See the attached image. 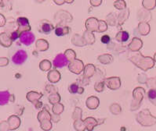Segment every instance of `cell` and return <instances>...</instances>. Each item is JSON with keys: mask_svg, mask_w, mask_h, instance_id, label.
I'll use <instances>...</instances> for the list:
<instances>
[{"mask_svg": "<svg viewBox=\"0 0 156 131\" xmlns=\"http://www.w3.org/2000/svg\"><path fill=\"white\" fill-rule=\"evenodd\" d=\"M129 59L130 60L134 65L136 66L138 68L141 69L144 71L148 70V69L154 67V61L153 58L145 57L142 55L140 53L131 55V57H129Z\"/></svg>", "mask_w": 156, "mask_h": 131, "instance_id": "cell-1", "label": "cell"}, {"mask_svg": "<svg viewBox=\"0 0 156 131\" xmlns=\"http://www.w3.org/2000/svg\"><path fill=\"white\" fill-rule=\"evenodd\" d=\"M136 121L144 126H151L156 124V117L151 114L149 109H143L137 113L136 116Z\"/></svg>", "mask_w": 156, "mask_h": 131, "instance_id": "cell-2", "label": "cell"}, {"mask_svg": "<svg viewBox=\"0 0 156 131\" xmlns=\"http://www.w3.org/2000/svg\"><path fill=\"white\" fill-rule=\"evenodd\" d=\"M145 94V90L143 87H136L133 91V102L131 104V110H136L139 109L142 101H143L144 96Z\"/></svg>", "mask_w": 156, "mask_h": 131, "instance_id": "cell-3", "label": "cell"}, {"mask_svg": "<svg viewBox=\"0 0 156 131\" xmlns=\"http://www.w3.org/2000/svg\"><path fill=\"white\" fill-rule=\"evenodd\" d=\"M84 68L85 66L83 61L77 59H75L72 62H70L69 64H68V69H69V70L72 73H75V74H80L84 70Z\"/></svg>", "mask_w": 156, "mask_h": 131, "instance_id": "cell-4", "label": "cell"}, {"mask_svg": "<svg viewBox=\"0 0 156 131\" xmlns=\"http://www.w3.org/2000/svg\"><path fill=\"white\" fill-rule=\"evenodd\" d=\"M20 41L24 45H31L35 42V35L31 31H25V32L21 33L20 35Z\"/></svg>", "mask_w": 156, "mask_h": 131, "instance_id": "cell-5", "label": "cell"}, {"mask_svg": "<svg viewBox=\"0 0 156 131\" xmlns=\"http://www.w3.org/2000/svg\"><path fill=\"white\" fill-rule=\"evenodd\" d=\"M17 25H18V28L17 31L20 33V35L21 33L25 32V31H31V26L29 24V20L26 17H18L17 20Z\"/></svg>", "mask_w": 156, "mask_h": 131, "instance_id": "cell-6", "label": "cell"}, {"mask_svg": "<svg viewBox=\"0 0 156 131\" xmlns=\"http://www.w3.org/2000/svg\"><path fill=\"white\" fill-rule=\"evenodd\" d=\"M105 84L111 90H118L121 87V80L119 76H112L105 79Z\"/></svg>", "mask_w": 156, "mask_h": 131, "instance_id": "cell-7", "label": "cell"}, {"mask_svg": "<svg viewBox=\"0 0 156 131\" xmlns=\"http://www.w3.org/2000/svg\"><path fill=\"white\" fill-rule=\"evenodd\" d=\"M28 59V54L24 50H18L12 57V61L16 65H22Z\"/></svg>", "mask_w": 156, "mask_h": 131, "instance_id": "cell-8", "label": "cell"}, {"mask_svg": "<svg viewBox=\"0 0 156 131\" xmlns=\"http://www.w3.org/2000/svg\"><path fill=\"white\" fill-rule=\"evenodd\" d=\"M86 28L87 31L90 33L98 32V26H99V20L95 17H90L86 21Z\"/></svg>", "mask_w": 156, "mask_h": 131, "instance_id": "cell-9", "label": "cell"}, {"mask_svg": "<svg viewBox=\"0 0 156 131\" xmlns=\"http://www.w3.org/2000/svg\"><path fill=\"white\" fill-rule=\"evenodd\" d=\"M54 29L53 24L50 21L46 20H43L39 24V31L44 35H49Z\"/></svg>", "mask_w": 156, "mask_h": 131, "instance_id": "cell-10", "label": "cell"}, {"mask_svg": "<svg viewBox=\"0 0 156 131\" xmlns=\"http://www.w3.org/2000/svg\"><path fill=\"white\" fill-rule=\"evenodd\" d=\"M68 60L67 59V58L65 57L64 54L62 53H60L57 55V56L54 58L53 59V66L56 68H62L64 67L65 66H67L68 64Z\"/></svg>", "mask_w": 156, "mask_h": 131, "instance_id": "cell-11", "label": "cell"}, {"mask_svg": "<svg viewBox=\"0 0 156 131\" xmlns=\"http://www.w3.org/2000/svg\"><path fill=\"white\" fill-rule=\"evenodd\" d=\"M8 127H9V130H13L16 129L20 126V119L18 116H9L7 119Z\"/></svg>", "mask_w": 156, "mask_h": 131, "instance_id": "cell-12", "label": "cell"}, {"mask_svg": "<svg viewBox=\"0 0 156 131\" xmlns=\"http://www.w3.org/2000/svg\"><path fill=\"white\" fill-rule=\"evenodd\" d=\"M47 78L51 84H56L60 81L61 78V74L57 69H51L47 74Z\"/></svg>", "mask_w": 156, "mask_h": 131, "instance_id": "cell-13", "label": "cell"}, {"mask_svg": "<svg viewBox=\"0 0 156 131\" xmlns=\"http://www.w3.org/2000/svg\"><path fill=\"white\" fill-rule=\"evenodd\" d=\"M143 46V42L139 38H133L132 42L129 45V49L131 52H138Z\"/></svg>", "mask_w": 156, "mask_h": 131, "instance_id": "cell-14", "label": "cell"}, {"mask_svg": "<svg viewBox=\"0 0 156 131\" xmlns=\"http://www.w3.org/2000/svg\"><path fill=\"white\" fill-rule=\"evenodd\" d=\"M99 98H98V97L95 96L89 97L87 99V102H86V105H87V108H88L89 109H91V110L98 109V107L99 106Z\"/></svg>", "mask_w": 156, "mask_h": 131, "instance_id": "cell-15", "label": "cell"}, {"mask_svg": "<svg viewBox=\"0 0 156 131\" xmlns=\"http://www.w3.org/2000/svg\"><path fill=\"white\" fill-rule=\"evenodd\" d=\"M42 97V94H40L36 91H30L27 94L26 98L28 99V102H31V103L35 105L37 102H39V99Z\"/></svg>", "mask_w": 156, "mask_h": 131, "instance_id": "cell-16", "label": "cell"}, {"mask_svg": "<svg viewBox=\"0 0 156 131\" xmlns=\"http://www.w3.org/2000/svg\"><path fill=\"white\" fill-rule=\"evenodd\" d=\"M84 121L85 126H86V129L88 131H92L97 126L99 125L98 120L94 119V117H87Z\"/></svg>", "mask_w": 156, "mask_h": 131, "instance_id": "cell-17", "label": "cell"}, {"mask_svg": "<svg viewBox=\"0 0 156 131\" xmlns=\"http://www.w3.org/2000/svg\"><path fill=\"white\" fill-rule=\"evenodd\" d=\"M13 41L11 40L10 36L6 33H1L0 34V45L5 48H9L11 46Z\"/></svg>", "mask_w": 156, "mask_h": 131, "instance_id": "cell-18", "label": "cell"}, {"mask_svg": "<svg viewBox=\"0 0 156 131\" xmlns=\"http://www.w3.org/2000/svg\"><path fill=\"white\" fill-rule=\"evenodd\" d=\"M35 48L38 52H45L49 49V42L45 39H39L35 42Z\"/></svg>", "mask_w": 156, "mask_h": 131, "instance_id": "cell-19", "label": "cell"}, {"mask_svg": "<svg viewBox=\"0 0 156 131\" xmlns=\"http://www.w3.org/2000/svg\"><path fill=\"white\" fill-rule=\"evenodd\" d=\"M84 73H83V76L85 78H90L94 75L96 72V68L93 64H87L84 68Z\"/></svg>", "mask_w": 156, "mask_h": 131, "instance_id": "cell-20", "label": "cell"}, {"mask_svg": "<svg viewBox=\"0 0 156 131\" xmlns=\"http://www.w3.org/2000/svg\"><path fill=\"white\" fill-rule=\"evenodd\" d=\"M137 29L139 31L140 35L145 36V35H148L149 32H150V25L147 24V22L142 21L138 25Z\"/></svg>", "mask_w": 156, "mask_h": 131, "instance_id": "cell-21", "label": "cell"}, {"mask_svg": "<svg viewBox=\"0 0 156 131\" xmlns=\"http://www.w3.org/2000/svg\"><path fill=\"white\" fill-rule=\"evenodd\" d=\"M70 32V28L67 26H63V25H58L55 28V34L57 36H64V35H68Z\"/></svg>", "mask_w": 156, "mask_h": 131, "instance_id": "cell-22", "label": "cell"}, {"mask_svg": "<svg viewBox=\"0 0 156 131\" xmlns=\"http://www.w3.org/2000/svg\"><path fill=\"white\" fill-rule=\"evenodd\" d=\"M11 95L8 91H0V106H6L10 100Z\"/></svg>", "mask_w": 156, "mask_h": 131, "instance_id": "cell-23", "label": "cell"}, {"mask_svg": "<svg viewBox=\"0 0 156 131\" xmlns=\"http://www.w3.org/2000/svg\"><path fill=\"white\" fill-rule=\"evenodd\" d=\"M45 119H50L51 120V115L49 113L48 109L46 107H43L42 109L38 114V120L40 123L41 121Z\"/></svg>", "mask_w": 156, "mask_h": 131, "instance_id": "cell-24", "label": "cell"}, {"mask_svg": "<svg viewBox=\"0 0 156 131\" xmlns=\"http://www.w3.org/2000/svg\"><path fill=\"white\" fill-rule=\"evenodd\" d=\"M129 35L126 31H119L115 35V40L119 42H126L129 40Z\"/></svg>", "mask_w": 156, "mask_h": 131, "instance_id": "cell-25", "label": "cell"}, {"mask_svg": "<svg viewBox=\"0 0 156 131\" xmlns=\"http://www.w3.org/2000/svg\"><path fill=\"white\" fill-rule=\"evenodd\" d=\"M129 16V10L128 9H125L122 10L118 16V21H119V25L121 26L124 22L126 20L128 16Z\"/></svg>", "mask_w": 156, "mask_h": 131, "instance_id": "cell-26", "label": "cell"}, {"mask_svg": "<svg viewBox=\"0 0 156 131\" xmlns=\"http://www.w3.org/2000/svg\"><path fill=\"white\" fill-rule=\"evenodd\" d=\"M98 61L102 64H109L113 61V57L110 54H104L100 55L98 58Z\"/></svg>", "mask_w": 156, "mask_h": 131, "instance_id": "cell-27", "label": "cell"}, {"mask_svg": "<svg viewBox=\"0 0 156 131\" xmlns=\"http://www.w3.org/2000/svg\"><path fill=\"white\" fill-rule=\"evenodd\" d=\"M83 38L87 45H93L95 42V38H94V35H93V33H90L87 31H85Z\"/></svg>", "mask_w": 156, "mask_h": 131, "instance_id": "cell-28", "label": "cell"}, {"mask_svg": "<svg viewBox=\"0 0 156 131\" xmlns=\"http://www.w3.org/2000/svg\"><path fill=\"white\" fill-rule=\"evenodd\" d=\"M74 128L76 131H85L86 126H85L84 121L82 119H79L74 121Z\"/></svg>", "mask_w": 156, "mask_h": 131, "instance_id": "cell-29", "label": "cell"}, {"mask_svg": "<svg viewBox=\"0 0 156 131\" xmlns=\"http://www.w3.org/2000/svg\"><path fill=\"white\" fill-rule=\"evenodd\" d=\"M142 5L147 10H151L155 8L156 1L155 0H144L142 2Z\"/></svg>", "mask_w": 156, "mask_h": 131, "instance_id": "cell-30", "label": "cell"}, {"mask_svg": "<svg viewBox=\"0 0 156 131\" xmlns=\"http://www.w3.org/2000/svg\"><path fill=\"white\" fill-rule=\"evenodd\" d=\"M48 99H49L50 103L52 104L53 106V105H56L57 103H60L61 98V95H59L58 93H56V94H51V95H50Z\"/></svg>", "mask_w": 156, "mask_h": 131, "instance_id": "cell-31", "label": "cell"}, {"mask_svg": "<svg viewBox=\"0 0 156 131\" xmlns=\"http://www.w3.org/2000/svg\"><path fill=\"white\" fill-rule=\"evenodd\" d=\"M52 123L50 119H45L40 122V127L45 131H49L52 129Z\"/></svg>", "mask_w": 156, "mask_h": 131, "instance_id": "cell-32", "label": "cell"}, {"mask_svg": "<svg viewBox=\"0 0 156 131\" xmlns=\"http://www.w3.org/2000/svg\"><path fill=\"white\" fill-rule=\"evenodd\" d=\"M147 98L149 101L156 106V88H151L147 91Z\"/></svg>", "mask_w": 156, "mask_h": 131, "instance_id": "cell-33", "label": "cell"}, {"mask_svg": "<svg viewBox=\"0 0 156 131\" xmlns=\"http://www.w3.org/2000/svg\"><path fill=\"white\" fill-rule=\"evenodd\" d=\"M64 55L65 57L67 58V59L68 60V62H72L73 60H75L76 59V53L75 52L74 50L72 49H67L65 52H64Z\"/></svg>", "mask_w": 156, "mask_h": 131, "instance_id": "cell-34", "label": "cell"}, {"mask_svg": "<svg viewBox=\"0 0 156 131\" xmlns=\"http://www.w3.org/2000/svg\"><path fill=\"white\" fill-rule=\"evenodd\" d=\"M52 63L47 59L42 60V62L39 63V68L42 71H48L51 69Z\"/></svg>", "mask_w": 156, "mask_h": 131, "instance_id": "cell-35", "label": "cell"}, {"mask_svg": "<svg viewBox=\"0 0 156 131\" xmlns=\"http://www.w3.org/2000/svg\"><path fill=\"white\" fill-rule=\"evenodd\" d=\"M72 42H73L74 45L76 46H84L87 45L83 37H80L77 35H75V36H74L73 39H72Z\"/></svg>", "mask_w": 156, "mask_h": 131, "instance_id": "cell-36", "label": "cell"}, {"mask_svg": "<svg viewBox=\"0 0 156 131\" xmlns=\"http://www.w3.org/2000/svg\"><path fill=\"white\" fill-rule=\"evenodd\" d=\"M52 110H53V114L60 116L63 113V111H64V106L61 103H57L56 105H53Z\"/></svg>", "mask_w": 156, "mask_h": 131, "instance_id": "cell-37", "label": "cell"}, {"mask_svg": "<svg viewBox=\"0 0 156 131\" xmlns=\"http://www.w3.org/2000/svg\"><path fill=\"white\" fill-rule=\"evenodd\" d=\"M110 110L111 112H112V114L114 115H119L122 112L121 106H120L119 104L116 103L112 104V106H110Z\"/></svg>", "mask_w": 156, "mask_h": 131, "instance_id": "cell-38", "label": "cell"}, {"mask_svg": "<svg viewBox=\"0 0 156 131\" xmlns=\"http://www.w3.org/2000/svg\"><path fill=\"white\" fill-rule=\"evenodd\" d=\"M114 6L119 10H124L126 8V3L123 0H118L114 2Z\"/></svg>", "mask_w": 156, "mask_h": 131, "instance_id": "cell-39", "label": "cell"}, {"mask_svg": "<svg viewBox=\"0 0 156 131\" xmlns=\"http://www.w3.org/2000/svg\"><path fill=\"white\" fill-rule=\"evenodd\" d=\"M82 115H83V111H82V109L79 107H76L74 110V113L72 114V119L73 120L79 119H82Z\"/></svg>", "mask_w": 156, "mask_h": 131, "instance_id": "cell-40", "label": "cell"}, {"mask_svg": "<svg viewBox=\"0 0 156 131\" xmlns=\"http://www.w3.org/2000/svg\"><path fill=\"white\" fill-rule=\"evenodd\" d=\"M108 30V24L105 21L101 20H99V26H98V32L102 33L105 32Z\"/></svg>", "mask_w": 156, "mask_h": 131, "instance_id": "cell-41", "label": "cell"}, {"mask_svg": "<svg viewBox=\"0 0 156 131\" xmlns=\"http://www.w3.org/2000/svg\"><path fill=\"white\" fill-rule=\"evenodd\" d=\"M105 84L104 81L98 82L94 85V89H95L96 91H98V92H102L105 90Z\"/></svg>", "mask_w": 156, "mask_h": 131, "instance_id": "cell-42", "label": "cell"}, {"mask_svg": "<svg viewBox=\"0 0 156 131\" xmlns=\"http://www.w3.org/2000/svg\"><path fill=\"white\" fill-rule=\"evenodd\" d=\"M79 86L77 84H72L69 86L68 87V91L71 94H78L79 92Z\"/></svg>", "mask_w": 156, "mask_h": 131, "instance_id": "cell-43", "label": "cell"}, {"mask_svg": "<svg viewBox=\"0 0 156 131\" xmlns=\"http://www.w3.org/2000/svg\"><path fill=\"white\" fill-rule=\"evenodd\" d=\"M112 16H113V13H111V14H109L108 16V17H110L111 19L107 18V20H108V24H110V25L115 26L116 24V22H117L118 17L115 16V14L114 17H112Z\"/></svg>", "mask_w": 156, "mask_h": 131, "instance_id": "cell-44", "label": "cell"}, {"mask_svg": "<svg viewBox=\"0 0 156 131\" xmlns=\"http://www.w3.org/2000/svg\"><path fill=\"white\" fill-rule=\"evenodd\" d=\"M46 91L50 93V95L51 94H56V93H57V87L53 85H50V84H48V85L46 86Z\"/></svg>", "mask_w": 156, "mask_h": 131, "instance_id": "cell-45", "label": "cell"}, {"mask_svg": "<svg viewBox=\"0 0 156 131\" xmlns=\"http://www.w3.org/2000/svg\"><path fill=\"white\" fill-rule=\"evenodd\" d=\"M0 131H9L7 121H4L0 123Z\"/></svg>", "mask_w": 156, "mask_h": 131, "instance_id": "cell-46", "label": "cell"}, {"mask_svg": "<svg viewBox=\"0 0 156 131\" xmlns=\"http://www.w3.org/2000/svg\"><path fill=\"white\" fill-rule=\"evenodd\" d=\"M20 37V33L17 31H13V32L10 34V38H11L12 41H16L17 38H19Z\"/></svg>", "mask_w": 156, "mask_h": 131, "instance_id": "cell-47", "label": "cell"}, {"mask_svg": "<svg viewBox=\"0 0 156 131\" xmlns=\"http://www.w3.org/2000/svg\"><path fill=\"white\" fill-rule=\"evenodd\" d=\"M101 42H102V43L108 44L111 41V38H110V36H108V35H104V36L101 37Z\"/></svg>", "mask_w": 156, "mask_h": 131, "instance_id": "cell-48", "label": "cell"}, {"mask_svg": "<svg viewBox=\"0 0 156 131\" xmlns=\"http://www.w3.org/2000/svg\"><path fill=\"white\" fill-rule=\"evenodd\" d=\"M90 3L94 6V7H97V6H99L101 3H102V1L101 0H90Z\"/></svg>", "mask_w": 156, "mask_h": 131, "instance_id": "cell-49", "label": "cell"}, {"mask_svg": "<svg viewBox=\"0 0 156 131\" xmlns=\"http://www.w3.org/2000/svg\"><path fill=\"white\" fill-rule=\"evenodd\" d=\"M51 120L54 123H57L61 120V117H60L59 115H56L53 113V115H51Z\"/></svg>", "mask_w": 156, "mask_h": 131, "instance_id": "cell-50", "label": "cell"}, {"mask_svg": "<svg viewBox=\"0 0 156 131\" xmlns=\"http://www.w3.org/2000/svg\"><path fill=\"white\" fill-rule=\"evenodd\" d=\"M9 62L7 58H0V66H5Z\"/></svg>", "mask_w": 156, "mask_h": 131, "instance_id": "cell-51", "label": "cell"}, {"mask_svg": "<svg viewBox=\"0 0 156 131\" xmlns=\"http://www.w3.org/2000/svg\"><path fill=\"white\" fill-rule=\"evenodd\" d=\"M5 24H6V19L3 15L0 14V27H3Z\"/></svg>", "mask_w": 156, "mask_h": 131, "instance_id": "cell-52", "label": "cell"}, {"mask_svg": "<svg viewBox=\"0 0 156 131\" xmlns=\"http://www.w3.org/2000/svg\"><path fill=\"white\" fill-rule=\"evenodd\" d=\"M34 106H35V109H42V108H43V104H42V102H40V101L37 102L36 104H35Z\"/></svg>", "mask_w": 156, "mask_h": 131, "instance_id": "cell-53", "label": "cell"}, {"mask_svg": "<svg viewBox=\"0 0 156 131\" xmlns=\"http://www.w3.org/2000/svg\"><path fill=\"white\" fill-rule=\"evenodd\" d=\"M54 2L56 4H57V5H63L64 3H65V1L64 0H60V1H58V0H54Z\"/></svg>", "mask_w": 156, "mask_h": 131, "instance_id": "cell-54", "label": "cell"}, {"mask_svg": "<svg viewBox=\"0 0 156 131\" xmlns=\"http://www.w3.org/2000/svg\"><path fill=\"white\" fill-rule=\"evenodd\" d=\"M83 91H84V88H83V87H79V92H78V94L81 95V94H83Z\"/></svg>", "mask_w": 156, "mask_h": 131, "instance_id": "cell-55", "label": "cell"}, {"mask_svg": "<svg viewBox=\"0 0 156 131\" xmlns=\"http://www.w3.org/2000/svg\"><path fill=\"white\" fill-rule=\"evenodd\" d=\"M65 1V2H67V3H72V2H74L73 0H72V1H67V0H64Z\"/></svg>", "mask_w": 156, "mask_h": 131, "instance_id": "cell-56", "label": "cell"}, {"mask_svg": "<svg viewBox=\"0 0 156 131\" xmlns=\"http://www.w3.org/2000/svg\"><path fill=\"white\" fill-rule=\"evenodd\" d=\"M154 59V62H156V52L154 53V59Z\"/></svg>", "mask_w": 156, "mask_h": 131, "instance_id": "cell-57", "label": "cell"}, {"mask_svg": "<svg viewBox=\"0 0 156 131\" xmlns=\"http://www.w3.org/2000/svg\"><path fill=\"white\" fill-rule=\"evenodd\" d=\"M1 3H2V1H0V4H1Z\"/></svg>", "mask_w": 156, "mask_h": 131, "instance_id": "cell-58", "label": "cell"}]
</instances>
